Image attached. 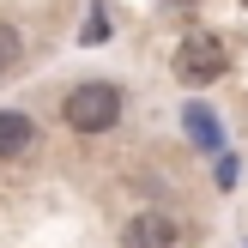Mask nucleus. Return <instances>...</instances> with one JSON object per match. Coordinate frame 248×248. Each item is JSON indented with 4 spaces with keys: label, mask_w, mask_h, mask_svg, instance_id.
<instances>
[{
    "label": "nucleus",
    "mask_w": 248,
    "mask_h": 248,
    "mask_svg": "<svg viewBox=\"0 0 248 248\" xmlns=\"http://www.w3.org/2000/svg\"><path fill=\"white\" fill-rule=\"evenodd\" d=\"M176 79L182 85H212V79H224V67H230V48H224V36L218 31H188L176 43Z\"/></svg>",
    "instance_id": "obj_2"
},
{
    "label": "nucleus",
    "mask_w": 248,
    "mask_h": 248,
    "mask_svg": "<svg viewBox=\"0 0 248 248\" xmlns=\"http://www.w3.org/2000/svg\"><path fill=\"white\" fill-rule=\"evenodd\" d=\"M31 140H36V121L24 109H0V164H18L31 152Z\"/></svg>",
    "instance_id": "obj_4"
},
{
    "label": "nucleus",
    "mask_w": 248,
    "mask_h": 248,
    "mask_svg": "<svg viewBox=\"0 0 248 248\" xmlns=\"http://www.w3.org/2000/svg\"><path fill=\"white\" fill-rule=\"evenodd\" d=\"M18 61H24V36H18V24H6V18H0V79H6Z\"/></svg>",
    "instance_id": "obj_5"
},
{
    "label": "nucleus",
    "mask_w": 248,
    "mask_h": 248,
    "mask_svg": "<svg viewBox=\"0 0 248 248\" xmlns=\"http://www.w3.org/2000/svg\"><path fill=\"white\" fill-rule=\"evenodd\" d=\"M242 6H248V0H242Z\"/></svg>",
    "instance_id": "obj_7"
},
{
    "label": "nucleus",
    "mask_w": 248,
    "mask_h": 248,
    "mask_svg": "<svg viewBox=\"0 0 248 248\" xmlns=\"http://www.w3.org/2000/svg\"><path fill=\"white\" fill-rule=\"evenodd\" d=\"M188 133L200 145H218V121H212V109H188Z\"/></svg>",
    "instance_id": "obj_6"
},
{
    "label": "nucleus",
    "mask_w": 248,
    "mask_h": 248,
    "mask_svg": "<svg viewBox=\"0 0 248 248\" xmlns=\"http://www.w3.org/2000/svg\"><path fill=\"white\" fill-rule=\"evenodd\" d=\"M121 248H176V218L157 212V206L133 212L127 224H121Z\"/></svg>",
    "instance_id": "obj_3"
},
{
    "label": "nucleus",
    "mask_w": 248,
    "mask_h": 248,
    "mask_svg": "<svg viewBox=\"0 0 248 248\" xmlns=\"http://www.w3.org/2000/svg\"><path fill=\"white\" fill-rule=\"evenodd\" d=\"M61 121H67L73 133H109L121 121V85H109V79L73 85V91L61 97Z\"/></svg>",
    "instance_id": "obj_1"
}]
</instances>
